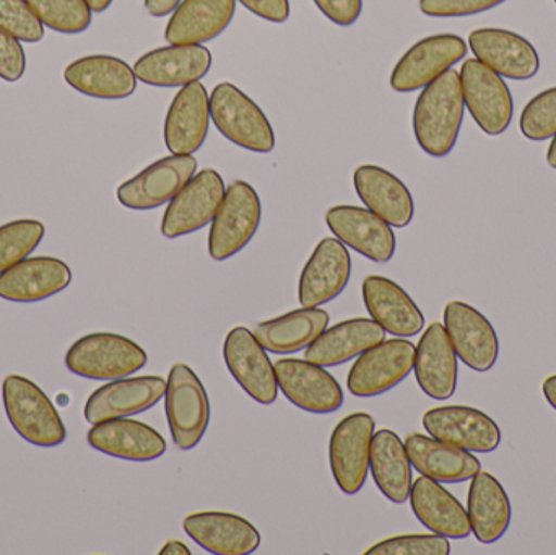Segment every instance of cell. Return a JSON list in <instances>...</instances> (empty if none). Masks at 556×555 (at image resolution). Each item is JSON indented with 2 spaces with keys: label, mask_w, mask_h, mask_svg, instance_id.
<instances>
[{
  "label": "cell",
  "mask_w": 556,
  "mask_h": 555,
  "mask_svg": "<svg viewBox=\"0 0 556 555\" xmlns=\"http://www.w3.org/2000/svg\"><path fill=\"white\" fill-rule=\"evenodd\" d=\"M224 358L231 377L243 388L248 396L263 406L276 403V367L270 362L266 349L250 329L237 326L228 332L224 342Z\"/></svg>",
  "instance_id": "cell-14"
},
{
  "label": "cell",
  "mask_w": 556,
  "mask_h": 555,
  "mask_svg": "<svg viewBox=\"0 0 556 555\" xmlns=\"http://www.w3.org/2000/svg\"><path fill=\"white\" fill-rule=\"evenodd\" d=\"M366 555H450V538L441 534H404L369 547Z\"/></svg>",
  "instance_id": "cell-41"
},
{
  "label": "cell",
  "mask_w": 556,
  "mask_h": 555,
  "mask_svg": "<svg viewBox=\"0 0 556 555\" xmlns=\"http://www.w3.org/2000/svg\"><path fill=\"white\" fill-rule=\"evenodd\" d=\"M404 445L412 468L441 484H460L482 471V463L472 452L431 436L412 433L405 439Z\"/></svg>",
  "instance_id": "cell-30"
},
{
  "label": "cell",
  "mask_w": 556,
  "mask_h": 555,
  "mask_svg": "<svg viewBox=\"0 0 556 555\" xmlns=\"http://www.w3.org/2000/svg\"><path fill=\"white\" fill-rule=\"evenodd\" d=\"M444 328L457 358L470 370L486 374L495 367L500 357L498 335L480 310L453 300L444 306Z\"/></svg>",
  "instance_id": "cell-13"
},
{
  "label": "cell",
  "mask_w": 556,
  "mask_h": 555,
  "mask_svg": "<svg viewBox=\"0 0 556 555\" xmlns=\"http://www.w3.org/2000/svg\"><path fill=\"white\" fill-rule=\"evenodd\" d=\"M186 534L211 554L248 555L261 546V534L251 521L225 512H199L182 521Z\"/></svg>",
  "instance_id": "cell-26"
},
{
  "label": "cell",
  "mask_w": 556,
  "mask_h": 555,
  "mask_svg": "<svg viewBox=\"0 0 556 555\" xmlns=\"http://www.w3.org/2000/svg\"><path fill=\"white\" fill-rule=\"evenodd\" d=\"M329 325V315L323 308H300L278 318L260 323L254 336L267 352L287 355L309 348Z\"/></svg>",
  "instance_id": "cell-36"
},
{
  "label": "cell",
  "mask_w": 556,
  "mask_h": 555,
  "mask_svg": "<svg viewBox=\"0 0 556 555\" xmlns=\"http://www.w3.org/2000/svg\"><path fill=\"white\" fill-rule=\"evenodd\" d=\"M362 293L371 319L394 338H414L425 328L424 313L394 280L382 276L366 277Z\"/></svg>",
  "instance_id": "cell-28"
},
{
  "label": "cell",
  "mask_w": 556,
  "mask_h": 555,
  "mask_svg": "<svg viewBox=\"0 0 556 555\" xmlns=\"http://www.w3.org/2000/svg\"><path fill=\"white\" fill-rule=\"evenodd\" d=\"M211 49L204 45H169L137 59L134 72L150 87L176 88L201 81L211 72Z\"/></svg>",
  "instance_id": "cell-20"
},
{
  "label": "cell",
  "mask_w": 556,
  "mask_h": 555,
  "mask_svg": "<svg viewBox=\"0 0 556 555\" xmlns=\"http://www.w3.org/2000/svg\"><path fill=\"white\" fill-rule=\"evenodd\" d=\"M263 220L260 194L250 182H231L211 225L208 254L212 260H230L244 250L256 237Z\"/></svg>",
  "instance_id": "cell-5"
},
{
  "label": "cell",
  "mask_w": 556,
  "mask_h": 555,
  "mask_svg": "<svg viewBox=\"0 0 556 555\" xmlns=\"http://www.w3.org/2000/svg\"><path fill=\"white\" fill-rule=\"evenodd\" d=\"M147 361V352L139 344L113 332L84 336L65 354V367L71 374L97 381L130 377L142 370Z\"/></svg>",
  "instance_id": "cell-4"
},
{
  "label": "cell",
  "mask_w": 556,
  "mask_h": 555,
  "mask_svg": "<svg viewBox=\"0 0 556 555\" xmlns=\"http://www.w3.org/2000/svg\"><path fill=\"white\" fill-rule=\"evenodd\" d=\"M547 163L552 168L556 169V134L552 139L551 147L547 150Z\"/></svg>",
  "instance_id": "cell-50"
},
{
  "label": "cell",
  "mask_w": 556,
  "mask_h": 555,
  "mask_svg": "<svg viewBox=\"0 0 556 555\" xmlns=\"http://www.w3.org/2000/svg\"><path fill=\"white\" fill-rule=\"evenodd\" d=\"M464 114L460 75L450 68L427 85L415 101L412 126L418 147L433 159L450 155L459 140Z\"/></svg>",
  "instance_id": "cell-1"
},
{
  "label": "cell",
  "mask_w": 556,
  "mask_h": 555,
  "mask_svg": "<svg viewBox=\"0 0 556 555\" xmlns=\"http://www.w3.org/2000/svg\"><path fill=\"white\" fill-rule=\"evenodd\" d=\"M165 411L175 445L182 452L195 449L211 424V401L198 375L186 364L173 365L169 370Z\"/></svg>",
  "instance_id": "cell-6"
},
{
  "label": "cell",
  "mask_w": 556,
  "mask_h": 555,
  "mask_svg": "<svg viewBox=\"0 0 556 555\" xmlns=\"http://www.w3.org/2000/svg\"><path fill=\"white\" fill-rule=\"evenodd\" d=\"M237 0H182L169 16L165 39L169 45H205L233 22Z\"/></svg>",
  "instance_id": "cell-33"
},
{
  "label": "cell",
  "mask_w": 556,
  "mask_h": 555,
  "mask_svg": "<svg viewBox=\"0 0 556 555\" xmlns=\"http://www.w3.org/2000/svg\"><path fill=\"white\" fill-rule=\"evenodd\" d=\"M408 499L415 517L431 533L450 540H466L472 534L466 508L441 482L420 476Z\"/></svg>",
  "instance_id": "cell-31"
},
{
  "label": "cell",
  "mask_w": 556,
  "mask_h": 555,
  "mask_svg": "<svg viewBox=\"0 0 556 555\" xmlns=\"http://www.w3.org/2000/svg\"><path fill=\"white\" fill-rule=\"evenodd\" d=\"M414 371L418 387L431 400L446 401L456 393L459 364L441 323H431L425 329L415 352Z\"/></svg>",
  "instance_id": "cell-25"
},
{
  "label": "cell",
  "mask_w": 556,
  "mask_h": 555,
  "mask_svg": "<svg viewBox=\"0 0 556 555\" xmlns=\"http://www.w3.org/2000/svg\"><path fill=\"white\" fill-rule=\"evenodd\" d=\"M467 55V42L453 33L428 36L415 42L392 68L389 84L397 93L424 90Z\"/></svg>",
  "instance_id": "cell-9"
},
{
  "label": "cell",
  "mask_w": 556,
  "mask_h": 555,
  "mask_svg": "<svg viewBox=\"0 0 556 555\" xmlns=\"http://www.w3.org/2000/svg\"><path fill=\"white\" fill-rule=\"evenodd\" d=\"M211 94L201 81L186 85L173 98L163 126V139L172 155H194L211 129Z\"/></svg>",
  "instance_id": "cell-19"
},
{
  "label": "cell",
  "mask_w": 556,
  "mask_h": 555,
  "mask_svg": "<svg viewBox=\"0 0 556 555\" xmlns=\"http://www.w3.org/2000/svg\"><path fill=\"white\" fill-rule=\"evenodd\" d=\"M64 80L85 97L124 100L137 90L134 67L111 54H90L75 59L64 68Z\"/></svg>",
  "instance_id": "cell-24"
},
{
  "label": "cell",
  "mask_w": 556,
  "mask_h": 555,
  "mask_svg": "<svg viewBox=\"0 0 556 555\" xmlns=\"http://www.w3.org/2000/svg\"><path fill=\"white\" fill-rule=\"evenodd\" d=\"M386 331L368 318L346 319L326 329L304 352L311 364L339 367L384 341Z\"/></svg>",
  "instance_id": "cell-34"
},
{
  "label": "cell",
  "mask_w": 556,
  "mask_h": 555,
  "mask_svg": "<svg viewBox=\"0 0 556 555\" xmlns=\"http://www.w3.org/2000/svg\"><path fill=\"white\" fill-rule=\"evenodd\" d=\"M428 436L472 453H492L502 445L498 424L477 407L441 406L424 414Z\"/></svg>",
  "instance_id": "cell-15"
},
{
  "label": "cell",
  "mask_w": 556,
  "mask_h": 555,
  "mask_svg": "<svg viewBox=\"0 0 556 555\" xmlns=\"http://www.w3.org/2000/svg\"><path fill=\"white\" fill-rule=\"evenodd\" d=\"M542 394H544L548 406L556 411V374L545 378L544 383H542Z\"/></svg>",
  "instance_id": "cell-47"
},
{
  "label": "cell",
  "mask_w": 556,
  "mask_h": 555,
  "mask_svg": "<svg viewBox=\"0 0 556 555\" xmlns=\"http://www.w3.org/2000/svg\"><path fill=\"white\" fill-rule=\"evenodd\" d=\"M353 186L366 209L392 228H405L415 215L412 192L394 173L376 165H362L353 173Z\"/></svg>",
  "instance_id": "cell-29"
},
{
  "label": "cell",
  "mask_w": 556,
  "mask_h": 555,
  "mask_svg": "<svg viewBox=\"0 0 556 555\" xmlns=\"http://www.w3.org/2000/svg\"><path fill=\"white\" fill-rule=\"evenodd\" d=\"M554 2L556 3V0H554Z\"/></svg>",
  "instance_id": "cell-51"
},
{
  "label": "cell",
  "mask_w": 556,
  "mask_h": 555,
  "mask_svg": "<svg viewBox=\"0 0 556 555\" xmlns=\"http://www.w3.org/2000/svg\"><path fill=\"white\" fill-rule=\"evenodd\" d=\"M522 136L532 142L554 139L556 134V87L535 94L519 117Z\"/></svg>",
  "instance_id": "cell-39"
},
{
  "label": "cell",
  "mask_w": 556,
  "mask_h": 555,
  "mask_svg": "<svg viewBox=\"0 0 556 555\" xmlns=\"http://www.w3.org/2000/svg\"><path fill=\"white\" fill-rule=\"evenodd\" d=\"M72 283L65 261L52 256L25 257L0 274V299L36 303L64 292Z\"/></svg>",
  "instance_id": "cell-23"
},
{
  "label": "cell",
  "mask_w": 556,
  "mask_h": 555,
  "mask_svg": "<svg viewBox=\"0 0 556 555\" xmlns=\"http://www.w3.org/2000/svg\"><path fill=\"white\" fill-rule=\"evenodd\" d=\"M46 28L62 35H80L93 22L87 0H26Z\"/></svg>",
  "instance_id": "cell-37"
},
{
  "label": "cell",
  "mask_w": 556,
  "mask_h": 555,
  "mask_svg": "<svg viewBox=\"0 0 556 555\" xmlns=\"http://www.w3.org/2000/svg\"><path fill=\"white\" fill-rule=\"evenodd\" d=\"M326 224L337 240L372 263L386 264L394 257V230L369 209L336 205L327 211Z\"/></svg>",
  "instance_id": "cell-18"
},
{
  "label": "cell",
  "mask_w": 556,
  "mask_h": 555,
  "mask_svg": "<svg viewBox=\"0 0 556 555\" xmlns=\"http://www.w3.org/2000/svg\"><path fill=\"white\" fill-rule=\"evenodd\" d=\"M162 377L119 378L94 390L85 404V420L91 426L117 417L137 416L152 409L165 398Z\"/></svg>",
  "instance_id": "cell-22"
},
{
  "label": "cell",
  "mask_w": 556,
  "mask_h": 555,
  "mask_svg": "<svg viewBox=\"0 0 556 555\" xmlns=\"http://www.w3.org/2000/svg\"><path fill=\"white\" fill-rule=\"evenodd\" d=\"M329 22L339 26H352L363 12V0H313Z\"/></svg>",
  "instance_id": "cell-44"
},
{
  "label": "cell",
  "mask_w": 556,
  "mask_h": 555,
  "mask_svg": "<svg viewBox=\"0 0 556 555\" xmlns=\"http://www.w3.org/2000/svg\"><path fill=\"white\" fill-rule=\"evenodd\" d=\"M182 0H146V10L155 18L172 15Z\"/></svg>",
  "instance_id": "cell-46"
},
{
  "label": "cell",
  "mask_w": 556,
  "mask_h": 555,
  "mask_svg": "<svg viewBox=\"0 0 556 555\" xmlns=\"http://www.w3.org/2000/svg\"><path fill=\"white\" fill-rule=\"evenodd\" d=\"M114 0H87L93 13H103L113 5Z\"/></svg>",
  "instance_id": "cell-49"
},
{
  "label": "cell",
  "mask_w": 556,
  "mask_h": 555,
  "mask_svg": "<svg viewBox=\"0 0 556 555\" xmlns=\"http://www.w3.org/2000/svg\"><path fill=\"white\" fill-rule=\"evenodd\" d=\"M225 192L227 186L217 169L195 173L166 207L162 220L163 237L175 240L207 227L217 215Z\"/></svg>",
  "instance_id": "cell-11"
},
{
  "label": "cell",
  "mask_w": 556,
  "mask_h": 555,
  "mask_svg": "<svg viewBox=\"0 0 556 555\" xmlns=\"http://www.w3.org/2000/svg\"><path fill=\"white\" fill-rule=\"evenodd\" d=\"M198 173L194 155H172L156 160L117 188L121 205L130 211H153L169 204L172 199Z\"/></svg>",
  "instance_id": "cell-12"
},
{
  "label": "cell",
  "mask_w": 556,
  "mask_h": 555,
  "mask_svg": "<svg viewBox=\"0 0 556 555\" xmlns=\"http://www.w3.org/2000/svg\"><path fill=\"white\" fill-rule=\"evenodd\" d=\"M375 432L371 414L355 413L340 420L330 436V472L345 495H356L365 485Z\"/></svg>",
  "instance_id": "cell-8"
},
{
  "label": "cell",
  "mask_w": 556,
  "mask_h": 555,
  "mask_svg": "<svg viewBox=\"0 0 556 555\" xmlns=\"http://www.w3.org/2000/svg\"><path fill=\"white\" fill-rule=\"evenodd\" d=\"M42 222L18 218L0 225V274L28 257L45 238Z\"/></svg>",
  "instance_id": "cell-38"
},
{
  "label": "cell",
  "mask_w": 556,
  "mask_h": 555,
  "mask_svg": "<svg viewBox=\"0 0 556 555\" xmlns=\"http://www.w3.org/2000/svg\"><path fill=\"white\" fill-rule=\"evenodd\" d=\"M244 9L270 23H285L290 18V0H237Z\"/></svg>",
  "instance_id": "cell-45"
},
{
  "label": "cell",
  "mask_w": 556,
  "mask_h": 555,
  "mask_svg": "<svg viewBox=\"0 0 556 555\" xmlns=\"http://www.w3.org/2000/svg\"><path fill=\"white\" fill-rule=\"evenodd\" d=\"M211 116L218 133L241 149L270 153L276 133L260 104L231 81H222L211 93Z\"/></svg>",
  "instance_id": "cell-3"
},
{
  "label": "cell",
  "mask_w": 556,
  "mask_h": 555,
  "mask_svg": "<svg viewBox=\"0 0 556 555\" xmlns=\"http://www.w3.org/2000/svg\"><path fill=\"white\" fill-rule=\"evenodd\" d=\"M464 103L477 126L490 137L509 129L515 116V100L502 75L479 59H467L460 67Z\"/></svg>",
  "instance_id": "cell-7"
},
{
  "label": "cell",
  "mask_w": 556,
  "mask_h": 555,
  "mask_svg": "<svg viewBox=\"0 0 556 555\" xmlns=\"http://www.w3.org/2000/svg\"><path fill=\"white\" fill-rule=\"evenodd\" d=\"M87 440L97 452L136 463L155 462L168 449L166 440L153 427L126 417L94 424Z\"/></svg>",
  "instance_id": "cell-27"
},
{
  "label": "cell",
  "mask_w": 556,
  "mask_h": 555,
  "mask_svg": "<svg viewBox=\"0 0 556 555\" xmlns=\"http://www.w3.org/2000/svg\"><path fill=\"white\" fill-rule=\"evenodd\" d=\"M467 515L470 530L479 543L493 544L508 533L513 508L508 492L489 471H479L470 479Z\"/></svg>",
  "instance_id": "cell-32"
},
{
  "label": "cell",
  "mask_w": 556,
  "mask_h": 555,
  "mask_svg": "<svg viewBox=\"0 0 556 555\" xmlns=\"http://www.w3.org/2000/svg\"><path fill=\"white\" fill-rule=\"evenodd\" d=\"M467 46L476 59L503 78L529 80L541 71V58L534 45L509 29H473Z\"/></svg>",
  "instance_id": "cell-21"
},
{
  "label": "cell",
  "mask_w": 556,
  "mask_h": 555,
  "mask_svg": "<svg viewBox=\"0 0 556 555\" xmlns=\"http://www.w3.org/2000/svg\"><path fill=\"white\" fill-rule=\"evenodd\" d=\"M0 29L29 45L45 38V25L26 0H0Z\"/></svg>",
  "instance_id": "cell-40"
},
{
  "label": "cell",
  "mask_w": 556,
  "mask_h": 555,
  "mask_svg": "<svg viewBox=\"0 0 556 555\" xmlns=\"http://www.w3.org/2000/svg\"><path fill=\"white\" fill-rule=\"evenodd\" d=\"M415 352L414 342L405 338L379 342L356 358L350 368L346 388L358 398L388 393L414 371Z\"/></svg>",
  "instance_id": "cell-10"
},
{
  "label": "cell",
  "mask_w": 556,
  "mask_h": 555,
  "mask_svg": "<svg viewBox=\"0 0 556 555\" xmlns=\"http://www.w3.org/2000/svg\"><path fill=\"white\" fill-rule=\"evenodd\" d=\"M274 367L278 388L298 409L311 414H332L342 407V387L320 365L300 358H281Z\"/></svg>",
  "instance_id": "cell-17"
},
{
  "label": "cell",
  "mask_w": 556,
  "mask_h": 555,
  "mask_svg": "<svg viewBox=\"0 0 556 555\" xmlns=\"http://www.w3.org/2000/svg\"><path fill=\"white\" fill-rule=\"evenodd\" d=\"M352 257L342 241L324 238L301 270L298 300L304 308H319L336 300L349 286Z\"/></svg>",
  "instance_id": "cell-16"
},
{
  "label": "cell",
  "mask_w": 556,
  "mask_h": 555,
  "mask_svg": "<svg viewBox=\"0 0 556 555\" xmlns=\"http://www.w3.org/2000/svg\"><path fill=\"white\" fill-rule=\"evenodd\" d=\"M160 554L163 555H189L191 554V550H189L188 546H186L182 541L179 540H172L168 541V543L165 544V546L160 550Z\"/></svg>",
  "instance_id": "cell-48"
},
{
  "label": "cell",
  "mask_w": 556,
  "mask_h": 555,
  "mask_svg": "<svg viewBox=\"0 0 556 555\" xmlns=\"http://www.w3.org/2000/svg\"><path fill=\"white\" fill-rule=\"evenodd\" d=\"M369 471L376 488L392 504L402 505L410 497L412 463L397 433L389 429L375 432L369 453Z\"/></svg>",
  "instance_id": "cell-35"
},
{
  "label": "cell",
  "mask_w": 556,
  "mask_h": 555,
  "mask_svg": "<svg viewBox=\"0 0 556 555\" xmlns=\"http://www.w3.org/2000/svg\"><path fill=\"white\" fill-rule=\"evenodd\" d=\"M26 54L22 42L0 29V78L15 84L25 75Z\"/></svg>",
  "instance_id": "cell-43"
},
{
  "label": "cell",
  "mask_w": 556,
  "mask_h": 555,
  "mask_svg": "<svg viewBox=\"0 0 556 555\" xmlns=\"http://www.w3.org/2000/svg\"><path fill=\"white\" fill-rule=\"evenodd\" d=\"M506 0H420L421 13L433 18H463L479 15L505 3Z\"/></svg>",
  "instance_id": "cell-42"
},
{
  "label": "cell",
  "mask_w": 556,
  "mask_h": 555,
  "mask_svg": "<svg viewBox=\"0 0 556 555\" xmlns=\"http://www.w3.org/2000/svg\"><path fill=\"white\" fill-rule=\"evenodd\" d=\"M2 401L10 426L31 445L52 449L67 439V429L54 404L29 378L23 375L5 377Z\"/></svg>",
  "instance_id": "cell-2"
}]
</instances>
